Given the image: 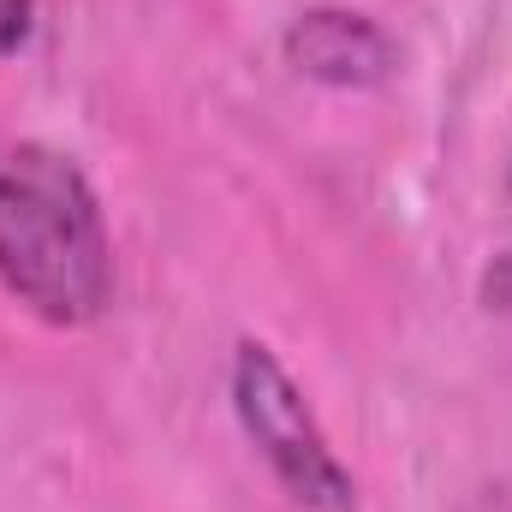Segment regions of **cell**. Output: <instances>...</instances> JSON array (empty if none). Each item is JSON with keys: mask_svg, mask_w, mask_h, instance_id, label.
<instances>
[{"mask_svg": "<svg viewBox=\"0 0 512 512\" xmlns=\"http://www.w3.org/2000/svg\"><path fill=\"white\" fill-rule=\"evenodd\" d=\"M36 24V0H0V54H18L30 42Z\"/></svg>", "mask_w": 512, "mask_h": 512, "instance_id": "cell-4", "label": "cell"}, {"mask_svg": "<svg viewBox=\"0 0 512 512\" xmlns=\"http://www.w3.org/2000/svg\"><path fill=\"white\" fill-rule=\"evenodd\" d=\"M233 411L245 423V435L256 441V453L268 459V471L316 512H352V477L346 465L334 459L316 411L304 405L298 382L280 370V358L268 346L245 340L233 352Z\"/></svg>", "mask_w": 512, "mask_h": 512, "instance_id": "cell-2", "label": "cell"}, {"mask_svg": "<svg viewBox=\"0 0 512 512\" xmlns=\"http://www.w3.org/2000/svg\"><path fill=\"white\" fill-rule=\"evenodd\" d=\"M298 72L322 84H382L393 72V42L364 12H304L286 36Z\"/></svg>", "mask_w": 512, "mask_h": 512, "instance_id": "cell-3", "label": "cell"}, {"mask_svg": "<svg viewBox=\"0 0 512 512\" xmlns=\"http://www.w3.org/2000/svg\"><path fill=\"white\" fill-rule=\"evenodd\" d=\"M0 286L48 328H84L114 298V245L84 167L0 137Z\"/></svg>", "mask_w": 512, "mask_h": 512, "instance_id": "cell-1", "label": "cell"}]
</instances>
